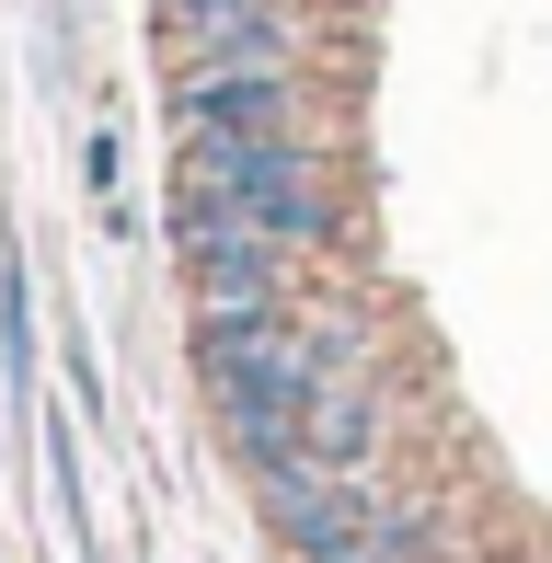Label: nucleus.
I'll return each mask as SVG.
<instances>
[{"mask_svg": "<svg viewBox=\"0 0 552 563\" xmlns=\"http://www.w3.org/2000/svg\"><path fill=\"white\" fill-rule=\"evenodd\" d=\"M242 472H254V506H265V529H276L288 563H334V552H357L368 529L391 518L368 472H322V460H242Z\"/></svg>", "mask_w": 552, "mask_h": 563, "instance_id": "3", "label": "nucleus"}, {"mask_svg": "<svg viewBox=\"0 0 552 563\" xmlns=\"http://www.w3.org/2000/svg\"><path fill=\"white\" fill-rule=\"evenodd\" d=\"M173 242H185V265H196V311H265V299H288V242H276V230H254L231 196L185 185Z\"/></svg>", "mask_w": 552, "mask_h": 563, "instance_id": "5", "label": "nucleus"}, {"mask_svg": "<svg viewBox=\"0 0 552 563\" xmlns=\"http://www.w3.org/2000/svg\"><path fill=\"white\" fill-rule=\"evenodd\" d=\"M150 46H162V81H196V69H288L299 23H288V0H150Z\"/></svg>", "mask_w": 552, "mask_h": 563, "instance_id": "4", "label": "nucleus"}, {"mask_svg": "<svg viewBox=\"0 0 552 563\" xmlns=\"http://www.w3.org/2000/svg\"><path fill=\"white\" fill-rule=\"evenodd\" d=\"M196 379H208V415L242 460L288 449V415L322 379H357V334L345 322H288V299L265 311H196Z\"/></svg>", "mask_w": 552, "mask_h": 563, "instance_id": "1", "label": "nucleus"}, {"mask_svg": "<svg viewBox=\"0 0 552 563\" xmlns=\"http://www.w3.org/2000/svg\"><path fill=\"white\" fill-rule=\"evenodd\" d=\"M173 126L185 139H265V126H299V81L288 69H196V81H162Z\"/></svg>", "mask_w": 552, "mask_h": 563, "instance_id": "6", "label": "nucleus"}, {"mask_svg": "<svg viewBox=\"0 0 552 563\" xmlns=\"http://www.w3.org/2000/svg\"><path fill=\"white\" fill-rule=\"evenodd\" d=\"M185 173L208 196H231L254 230H276V242H334L345 230L334 185H322L311 150H299V126H265V139H185Z\"/></svg>", "mask_w": 552, "mask_h": 563, "instance_id": "2", "label": "nucleus"}, {"mask_svg": "<svg viewBox=\"0 0 552 563\" xmlns=\"http://www.w3.org/2000/svg\"><path fill=\"white\" fill-rule=\"evenodd\" d=\"M265 460H322V472H368V460H380V402H368L357 379H322V391L288 415V449H265Z\"/></svg>", "mask_w": 552, "mask_h": 563, "instance_id": "7", "label": "nucleus"}, {"mask_svg": "<svg viewBox=\"0 0 552 563\" xmlns=\"http://www.w3.org/2000/svg\"><path fill=\"white\" fill-rule=\"evenodd\" d=\"M334 563H438V529L426 518H380L357 552H334Z\"/></svg>", "mask_w": 552, "mask_h": 563, "instance_id": "8", "label": "nucleus"}]
</instances>
